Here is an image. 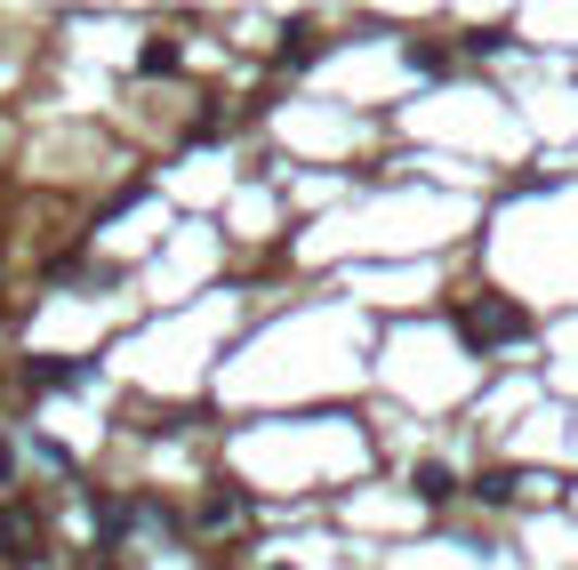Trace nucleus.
Masks as SVG:
<instances>
[{"label":"nucleus","instance_id":"nucleus-6","mask_svg":"<svg viewBox=\"0 0 578 570\" xmlns=\"http://www.w3.org/2000/svg\"><path fill=\"white\" fill-rule=\"evenodd\" d=\"M418 498H426V506H442V498H450V466H434V458L418 466Z\"/></svg>","mask_w":578,"mask_h":570},{"label":"nucleus","instance_id":"nucleus-2","mask_svg":"<svg viewBox=\"0 0 578 570\" xmlns=\"http://www.w3.org/2000/svg\"><path fill=\"white\" fill-rule=\"evenodd\" d=\"M25 546H33V522L16 515V506H0V562H33Z\"/></svg>","mask_w":578,"mask_h":570},{"label":"nucleus","instance_id":"nucleus-4","mask_svg":"<svg viewBox=\"0 0 578 570\" xmlns=\"http://www.w3.org/2000/svg\"><path fill=\"white\" fill-rule=\"evenodd\" d=\"M305 56H322V33H314V25H289V49H281V65H305Z\"/></svg>","mask_w":578,"mask_h":570},{"label":"nucleus","instance_id":"nucleus-5","mask_svg":"<svg viewBox=\"0 0 578 570\" xmlns=\"http://www.w3.org/2000/svg\"><path fill=\"white\" fill-rule=\"evenodd\" d=\"M33 385H89V370H80V362H40Z\"/></svg>","mask_w":578,"mask_h":570},{"label":"nucleus","instance_id":"nucleus-8","mask_svg":"<svg viewBox=\"0 0 578 570\" xmlns=\"http://www.w3.org/2000/svg\"><path fill=\"white\" fill-rule=\"evenodd\" d=\"M474 498H482V506H506V498H514V474H482V482H474Z\"/></svg>","mask_w":578,"mask_h":570},{"label":"nucleus","instance_id":"nucleus-1","mask_svg":"<svg viewBox=\"0 0 578 570\" xmlns=\"http://www.w3.org/2000/svg\"><path fill=\"white\" fill-rule=\"evenodd\" d=\"M458 330H466L474 354H490V345H506V338H530V314L514 297H474L466 314H458Z\"/></svg>","mask_w":578,"mask_h":570},{"label":"nucleus","instance_id":"nucleus-3","mask_svg":"<svg viewBox=\"0 0 578 570\" xmlns=\"http://www.w3.org/2000/svg\"><path fill=\"white\" fill-rule=\"evenodd\" d=\"M137 73H144V80H169V73H177V40H144Z\"/></svg>","mask_w":578,"mask_h":570},{"label":"nucleus","instance_id":"nucleus-7","mask_svg":"<svg viewBox=\"0 0 578 570\" xmlns=\"http://www.w3.org/2000/svg\"><path fill=\"white\" fill-rule=\"evenodd\" d=\"M234 515H241V498H234V491H217L210 506H201V522H210V531H225V522H234Z\"/></svg>","mask_w":578,"mask_h":570}]
</instances>
